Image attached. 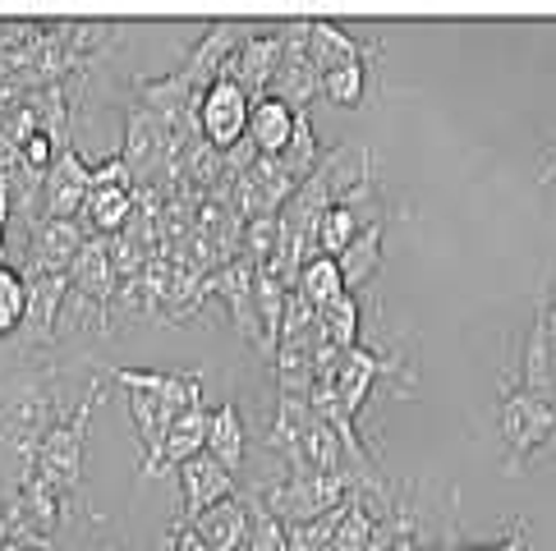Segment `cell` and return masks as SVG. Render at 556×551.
<instances>
[{
    "label": "cell",
    "instance_id": "cell-30",
    "mask_svg": "<svg viewBox=\"0 0 556 551\" xmlns=\"http://www.w3.org/2000/svg\"><path fill=\"white\" fill-rule=\"evenodd\" d=\"M106 248H111V271H115V281H134V276H143L148 271V262H152V248L143 244V240H134L129 230H121V234H111L106 240Z\"/></svg>",
    "mask_w": 556,
    "mask_h": 551
},
{
    "label": "cell",
    "instance_id": "cell-33",
    "mask_svg": "<svg viewBox=\"0 0 556 551\" xmlns=\"http://www.w3.org/2000/svg\"><path fill=\"white\" fill-rule=\"evenodd\" d=\"M249 510H253V538H249V551H290V542H286V524L263 505V497H249Z\"/></svg>",
    "mask_w": 556,
    "mask_h": 551
},
{
    "label": "cell",
    "instance_id": "cell-15",
    "mask_svg": "<svg viewBox=\"0 0 556 551\" xmlns=\"http://www.w3.org/2000/svg\"><path fill=\"white\" fill-rule=\"evenodd\" d=\"M382 377H405L401 372V363H391V359H377L372 349H364V345H354V349H345L341 354V363H336V390H341V400H345V409L359 419L364 413V405L372 400V390H377V382Z\"/></svg>",
    "mask_w": 556,
    "mask_h": 551
},
{
    "label": "cell",
    "instance_id": "cell-4",
    "mask_svg": "<svg viewBox=\"0 0 556 551\" xmlns=\"http://www.w3.org/2000/svg\"><path fill=\"white\" fill-rule=\"evenodd\" d=\"M134 216V175L125 166V156L115 152L106 156L102 166H92V189H88V207H84V221H88V234H121Z\"/></svg>",
    "mask_w": 556,
    "mask_h": 551
},
{
    "label": "cell",
    "instance_id": "cell-32",
    "mask_svg": "<svg viewBox=\"0 0 556 551\" xmlns=\"http://www.w3.org/2000/svg\"><path fill=\"white\" fill-rule=\"evenodd\" d=\"M341 510H345V505H341ZM341 510H331V515H323V520H308V524H290V528H286L290 551H331L336 524H341Z\"/></svg>",
    "mask_w": 556,
    "mask_h": 551
},
{
    "label": "cell",
    "instance_id": "cell-27",
    "mask_svg": "<svg viewBox=\"0 0 556 551\" xmlns=\"http://www.w3.org/2000/svg\"><path fill=\"white\" fill-rule=\"evenodd\" d=\"M24 318H28V281L24 271L0 262V341H10L24 331Z\"/></svg>",
    "mask_w": 556,
    "mask_h": 551
},
{
    "label": "cell",
    "instance_id": "cell-28",
    "mask_svg": "<svg viewBox=\"0 0 556 551\" xmlns=\"http://www.w3.org/2000/svg\"><path fill=\"white\" fill-rule=\"evenodd\" d=\"M359 322H364V308H359L354 294H345V299H336L331 308H323V336H327V345L354 349V345H359Z\"/></svg>",
    "mask_w": 556,
    "mask_h": 551
},
{
    "label": "cell",
    "instance_id": "cell-5",
    "mask_svg": "<svg viewBox=\"0 0 556 551\" xmlns=\"http://www.w3.org/2000/svg\"><path fill=\"white\" fill-rule=\"evenodd\" d=\"M55 427V405L42 386H24L14 390V396H5V405H0V441H5L18 460H24V469L33 464L37 446H42V437Z\"/></svg>",
    "mask_w": 556,
    "mask_h": 551
},
{
    "label": "cell",
    "instance_id": "cell-14",
    "mask_svg": "<svg viewBox=\"0 0 556 551\" xmlns=\"http://www.w3.org/2000/svg\"><path fill=\"white\" fill-rule=\"evenodd\" d=\"M249 37H253V28H244V24H212L203 37H198V47L189 51V61L180 65L189 74V84L198 92H207L212 84H222L226 65L240 55V47L249 42Z\"/></svg>",
    "mask_w": 556,
    "mask_h": 551
},
{
    "label": "cell",
    "instance_id": "cell-22",
    "mask_svg": "<svg viewBox=\"0 0 556 551\" xmlns=\"http://www.w3.org/2000/svg\"><path fill=\"white\" fill-rule=\"evenodd\" d=\"M290 133H294V106H286L281 97H263V102H253L249 138L257 143V152H263V156H281L290 148Z\"/></svg>",
    "mask_w": 556,
    "mask_h": 551
},
{
    "label": "cell",
    "instance_id": "cell-3",
    "mask_svg": "<svg viewBox=\"0 0 556 551\" xmlns=\"http://www.w3.org/2000/svg\"><path fill=\"white\" fill-rule=\"evenodd\" d=\"M350 491L354 487L345 474H286L281 483L263 487V505L290 528V524H308L341 510L350 501Z\"/></svg>",
    "mask_w": 556,
    "mask_h": 551
},
{
    "label": "cell",
    "instance_id": "cell-2",
    "mask_svg": "<svg viewBox=\"0 0 556 551\" xmlns=\"http://www.w3.org/2000/svg\"><path fill=\"white\" fill-rule=\"evenodd\" d=\"M556 427V400L543 396H529L520 386H506L502 390V405H496V432H502V446H506V474H525L529 460L539 456V446L552 437Z\"/></svg>",
    "mask_w": 556,
    "mask_h": 551
},
{
    "label": "cell",
    "instance_id": "cell-9",
    "mask_svg": "<svg viewBox=\"0 0 556 551\" xmlns=\"http://www.w3.org/2000/svg\"><path fill=\"white\" fill-rule=\"evenodd\" d=\"M207 423H212V409L203 400L180 409V413H175V423L166 427L162 446H156V456L148 464H138V478H166L170 469H180L185 460L203 456V450H207Z\"/></svg>",
    "mask_w": 556,
    "mask_h": 551
},
{
    "label": "cell",
    "instance_id": "cell-35",
    "mask_svg": "<svg viewBox=\"0 0 556 551\" xmlns=\"http://www.w3.org/2000/svg\"><path fill=\"white\" fill-rule=\"evenodd\" d=\"M556 180V138L543 148V162H539V184H552Z\"/></svg>",
    "mask_w": 556,
    "mask_h": 551
},
{
    "label": "cell",
    "instance_id": "cell-24",
    "mask_svg": "<svg viewBox=\"0 0 556 551\" xmlns=\"http://www.w3.org/2000/svg\"><path fill=\"white\" fill-rule=\"evenodd\" d=\"M382 234H387V221H377V226H368L359 240H354L341 258H336V267H341V276H345V290L350 294H359L377 271H382Z\"/></svg>",
    "mask_w": 556,
    "mask_h": 551
},
{
    "label": "cell",
    "instance_id": "cell-19",
    "mask_svg": "<svg viewBox=\"0 0 556 551\" xmlns=\"http://www.w3.org/2000/svg\"><path fill=\"white\" fill-rule=\"evenodd\" d=\"M313 419H317V413H313L308 396H281V405H276V423H271L263 446L286 464V474L300 469V446H304V432H308Z\"/></svg>",
    "mask_w": 556,
    "mask_h": 551
},
{
    "label": "cell",
    "instance_id": "cell-8",
    "mask_svg": "<svg viewBox=\"0 0 556 551\" xmlns=\"http://www.w3.org/2000/svg\"><path fill=\"white\" fill-rule=\"evenodd\" d=\"M249 115H253V102L230 78H222V84H212L203 92V102H198V133H203L216 152H230L240 138H249Z\"/></svg>",
    "mask_w": 556,
    "mask_h": 551
},
{
    "label": "cell",
    "instance_id": "cell-25",
    "mask_svg": "<svg viewBox=\"0 0 556 551\" xmlns=\"http://www.w3.org/2000/svg\"><path fill=\"white\" fill-rule=\"evenodd\" d=\"M294 294H304V299L323 312V308H331L336 299H345V276H341V267H336V258H327V253H317V258L300 271V285H294Z\"/></svg>",
    "mask_w": 556,
    "mask_h": 551
},
{
    "label": "cell",
    "instance_id": "cell-6",
    "mask_svg": "<svg viewBox=\"0 0 556 551\" xmlns=\"http://www.w3.org/2000/svg\"><path fill=\"white\" fill-rule=\"evenodd\" d=\"M115 290H121V281H115V271H111V248H106L102 234H88L84 248H78V258H74V267H70V299L78 308L97 312V326L111 331Z\"/></svg>",
    "mask_w": 556,
    "mask_h": 551
},
{
    "label": "cell",
    "instance_id": "cell-16",
    "mask_svg": "<svg viewBox=\"0 0 556 551\" xmlns=\"http://www.w3.org/2000/svg\"><path fill=\"white\" fill-rule=\"evenodd\" d=\"M115 386L125 390H148V396H162L175 409H189L203 400V372H156V368H115V363H97Z\"/></svg>",
    "mask_w": 556,
    "mask_h": 551
},
{
    "label": "cell",
    "instance_id": "cell-31",
    "mask_svg": "<svg viewBox=\"0 0 556 551\" xmlns=\"http://www.w3.org/2000/svg\"><path fill=\"white\" fill-rule=\"evenodd\" d=\"M276 240H281V226H276V216H257V221H244V248H240V258L249 267L263 271L276 258Z\"/></svg>",
    "mask_w": 556,
    "mask_h": 551
},
{
    "label": "cell",
    "instance_id": "cell-11",
    "mask_svg": "<svg viewBox=\"0 0 556 551\" xmlns=\"http://www.w3.org/2000/svg\"><path fill=\"white\" fill-rule=\"evenodd\" d=\"M271 97H281L294 111H308L313 97H323V74H317L308 55V24H286V55H281V69H276Z\"/></svg>",
    "mask_w": 556,
    "mask_h": 551
},
{
    "label": "cell",
    "instance_id": "cell-12",
    "mask_svg": "<svg viewBox=\"0 0 556 551\" xmlns=\"http://www.w3.org/2000/svg\"><path fill=\"white\" fill-rule=\"evenodd\" d=\"M88 230L78 221H37L33 226V240H28V253H24V276H70L78 248H84Z\"/></svg>",
    "mask_w": 556,
    "mask_h": 551
},
{
    "label": "cell",
    "instance_id": "cell-34",
    "mask_svg": "<svg viewBox=\"0 0 556 551\" xmlns=\"http://www.w3.org/2000/svg\"><path fill=\"white\" fill-rule=\"evenodd\" d=\"M166 551H212V547L198 538L189 524H175V528H170V538H166Z\"/></svg>",
    "mask_w": 556,
    "mask_h": 551
},
{
    "label": "cell",
    "instance_id": "cell-7",
    "mask_svg": "<svg viewBox=\"0 0 556 551\" xmlns=\"http://www.w3.org/2000/svg\"><path fill=\"white\" fill-rule=\"evenodd\" d=\"M281 55H286V24L281 28H253V37L240 47V55L226 65V78L249 97V102H263V97H271Z\"/></svg>",
    "mask_w": 556,
    "mask_h": 551
},
{
    "label": "cell",
    "instance_id": "cell-37",
    "mask_svg": "<svg viewBox=\"0 0 556 551\" xmlns=\"http://www.w3.org/2000/svg\"><path fill=\"white\" fill-rule=\"evenodd\" d=\"M33 551H47V547H33Z\"/></svg>",
    "mask_w": 556,
    "mask_h": 551
},
{
    "label": "cell",
    "instance_id": "cell-23",
    "mask_svg": "<svg viewBox=\"0 0 556 551\" xmlns=\"http://www.w3.org/2000/svg\"><path fill=\"white\" fill-rule=\"evenodd\" d=\"M125 396H129V419H134L138 441H143V464H148L180 409H175L170 400H162V396H148V390H125Z\"/></svg>",
    "mask_w": 556,
    "mask_h": 551
},
{
    "label": "cell",
    "instance_id": "cell-1",
    "mask_svg": "<svg viewBox=\"0 0 556 551\" xmlns=\"http://www.w3.org/2000/svg\"><path fill=\"white\" fill-rule=\"evenodd\" d=\"M97 400H102V386H92L88 396L78 400V409H70L65 419H55V427L42 437V446H37V456L24 474L42 478L47 487L61 491V497H74L78 483H84V450H88V427H92Z\"/></svg>",
    "mask_w": 556,
    "mask_h": 551
},
{
    "label": "cell",
    "instance_id": "cell-17",
    "mask_svg": "<svg viewBox=\"0 0 556 551\" xmlns=\"http://www.w3.org/2000/svg\"><path fill=\"white\" fill-rule=\"evenodd\" d=\"M28 281V318H24V341L51 345L55 326H61V312L70 304V276H24Z\"/></svg>",
    "mask_w": 556,
    "mask_h": 551
},
{
    "label": "cell",
    "instance_id": "cell-21",
    "mask_svg": "<svg viewBox=\"0 0 556 551\" xmlns=\"http://www.w3.org/2000/svg\"><path fill=\"white\" fill-rule=\"evenodd\" d=\"M308 55H313L317 74H331V69H341V65L368 61L364 47L354 42L345 28H336L331 18H308Z\"/></svg>",
    "mask_w": 556,
    "mask_h": 551
},
{
    "label": "cell",
    "instance_id": "cell-20",
    "mask_svg": "<svg viewBox=\"0 0 556 551\" xmlns=\"http://www.w3.org/2000/svg\"><path fill=\"white\" fill-rule=\"evenodd\" d=\"M244 450H249V427H244L240 405H235V400L216 405V409H212V423H207V456H212L216 464H226L230 474H240Z\"/></svg>",
    "mask_w": 556,
    "mask_h": 551
},
{
    "label": "cell",
    "instance_id": "cell-10",
    "mask_svg": "<svg viewBox=\"0 0 556 551\" xmlns=\"http://www.w3.org/2000/svg\"><path fill=\"white\" fill-rule=\"evenodd\" d=\"M88 189H92V166L78 156V148H65L55 156V166L47 170L42 216L47 221H78L88 207Z\"/></svg>",
    "mask_w": 556,
    "mask_h": 551
},
{
    "label": "cell",
    "instance_id": "cell-29",
    "mask_svg": "<svg viewBox=\"0 0 556 551\" xmlns=\"http://www.w3.org/2000/svg\"><path fill=\"white\" fill-rule=\"evenodd\" d=\"M364 92H368V61H354V65L323 74V97L331 106L354 111V106H364Z\"/></svg>",
    "mask_w": 556,
    "mask_h": 551
},
{
    "label": "cell",
    "instance_id": "cell-26",
    "mask_svg": "<svg viewBox=\"0 0 556 551\" xmlns=\"http://www.w3.org/2000/svg\"><path fill=\"white\" fill-rule=\"evenodd\" d=\"M323 148H317V133H313V115L308 111H294V133H290V148L281 152V162H286V170L294 175V180H308V175L323 166Z\"/></svg>",
    "mask_w": 556,
    "mask_h": 551
},
{
    "label": "cell",
    "instance_id": "cell-13",
    "mask_svg": "<svg viewBox=\"0 0 556 551\" xmlns=\"http://www.w3.org/2000/svg\"><path fill=\"white\" fill-rule=\"evenodd\" d=\"M180 491H185V505H180V524H193L203 510H212V505H222V501H230V497H240V483H235V474L226 464H216L207 450L203 456H193V460H185L180 469Z\"/></svg>",
    "mask_w": 556,
    "mask_h": 551
},
{
    "label": "cell",
    "instance_id": "cell-36",
    "mask_svg": "<svg viewBox=\"0 0 556 551\" xmlns=\"http://www.w3.org/2000/svg\"><path fill=\"white\" fill-rule=\"evenodd\" d=\"M533 460H556V427H552V437L539 446V456H533Z\"/></svg>",
    "mask_w": 556,
    "mask_h": 551
},
{
    "label": "cell",
    "instance_id": "cell-18",
    "mask_svg": "<svg viewBox=\"0 0 556 551\" xmlns=\"http://www.w3.org/2000/svg\"><path fill=\"white\" fill-rule=\"evenodd\" d=\"M193 534L203 538L212 551H249V538H253V510H249V497H230L222 505L203 510L193 524Z\"/></svg>",
    "mask_w": 556,
    "mask_h": 551
}]
</instances>
